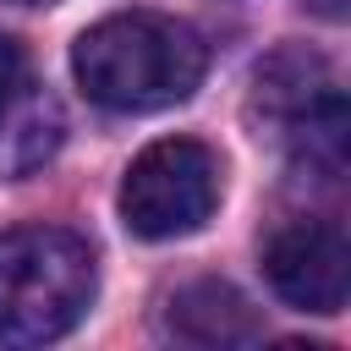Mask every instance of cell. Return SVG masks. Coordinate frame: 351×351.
<instances>
[{
	"instance_id": "cell-1",
	"label": "cell",
	"mask_w": 351,
	"mask_h": 351,
	"mask_svg": "<svg viewBox=\"0 0 351 351\" xmlns=\"http://www.w3.org/2000/svg\"><path fill=\"white\" fill-rule=\"evenodd\" d=\"M208 44L192 22L165 11H115L71 44L77 88L115 115H148L197 93Z\"/></svg>"
},
{
	"instance_id": "cell-2",
	"label": "cell",
	"mask_w": 351,
	"mask_h": 351,
	"mask_svg": "<svg viewBox=\"0 0 351 351\" xmlns=\"http://www.w3.org/2000/svg\"><path fill=\"white\" fill-rule=\"evenodd\" d=\"M99 291L82 236L60 225L0 230V346H49L71 335Z\"/></svg>"
},
{
	"instance_id": "cell-3",
	"label": "cell",
	"mask_w": 351,
	"mask_h": 351,
	"mask_svg": "<svg viewBox=\"0 0 351 351\" xmlns=\"http://www.w3.org/2000/svg\"><path fill=\"white\" fill-rule=\"evenodd\" d=\"M219 154L197 137L148 143L121 181V219L143 241H176L208 225L219 208Z\"/></svg>"
},
{
	"instance_id": "cell-4",
	"label": "cell",
	"mask_w": 351,
	"mask_h": 351,
	"mask_svg": "<svg viewBox=\"0 0 351 351\" xmlns=\"http://www.w3.org/2000/svg\"><path fill=\"white\" fill-rule=\"evenodd\" d=\"M263 274L280 302L296 313H340L351 285V247L346 230L329 219H291L263 241Z\"/></svg>"
},
{
	"instance_id": "cell-5",
	"label": "cell",
	"mask_w": 351,
	"mask_h": 351,
	"mask_svg": "<svg viewBox=\"0 0 351 351\" xmlns=\"http://www.w3.org/2000/svg\"><path fill=\"white\" fill-rule=\"evenodd\" d=\"M269 137H280L296 176H307L318 186H335L346 176V99H340V88L329 82L318 99H307L296 115H285Z\"/></svg>"
},
{
	"instance_id": "cell-6",
	"label": "cell",
	"mask_w": 351,
	"mask_h": 351,
	"mask_svg": "<svg viewBox=\"0 0 351 351\" xmlns=\"http://www.w3.org/2000/svg\"><path fill=\"white\" fill-rule=\"evenodd\" d=\"M170 335H181L192 346H247V340H258V313L247 307V296L236 285L197 280L170 296Z\"/></svg>"
},
{
	"instance_id": "cell-7",
	"label": "cell",
	"mask_w": 351,
	"mask_h": 351,
	"mask_svg": "<svg viewBox=\"0 0 351 351\" xmlns=\"http://www.w3.org/2000/svg\"><path fill=\"white\" fill-rule=\"evenodd\" d=\"M60 148V104L49 93H22L0 115V170H33Z\"/></svg>"
},
{
	"instance_id": "cell-8",
	"label": "cell",
	"mask_w": 351,
	"mask_h": 351,
	"mask_svg": "<svg viewBox=\"0 0 351 351\" xmlns=\"http://www.w3.org/2000/svg\"><path fill=\"white\" fill-rule=\"evenodd\" d=\"M22 93H27V55H22L16 38L0 33V115H5Z\"/></svg>"
}]
</instances>
